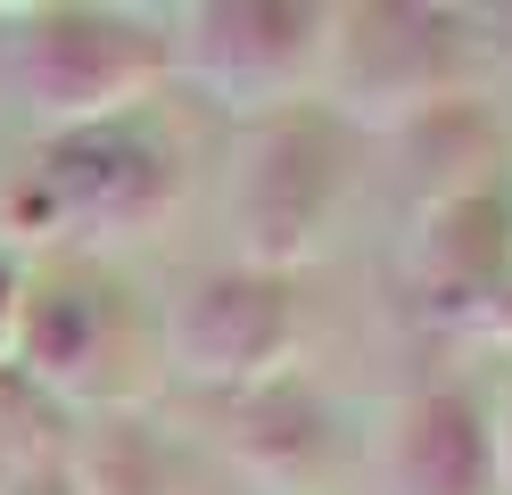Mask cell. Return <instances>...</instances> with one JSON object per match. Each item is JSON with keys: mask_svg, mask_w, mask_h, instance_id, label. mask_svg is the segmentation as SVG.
Here are the masks:
<instances>
[{"mask_svg": "<svg viewBox=\"0 0 512 495\" xmlns=\"http://www.w3.org/2000/svg\"><path fill=\"white\" fill-rule=\"evenodd\" d=\"M25 66H34V91L50 108H100L133 66H149V42L133 25H108V17H50L34 33Z\"/></svg>", "mask_w": 512, "mask_h": 495, "instance_id": "obj_1", "label": "cell"}, {"mask_svg": "<svg viewBox=\"0 0 512 495\" xmlns=\"http://www.w3.org/2000/svg\"><path fill=\"white\" fill-rule=\"evenodd\" d=\"M339 182V165H331V132L314 124V116H290L273 132V149L256 157V240H273V248H298L314 215H323V198Z\"/></svg>", "mask_w": 512, "mask_h": 495, "instance_id": "obj_2", "label": "cell"}, {"mask_svg": "<svg viewBox=\"0 0 512 495\" xmlns=\"http://www.w3.org/2000/svg\"><path fill=\"white\" fill-rule=\"evenodd\" d=\"M405 471L422 495H479L488 479V438H479V405L455 388H438L405 421Z\"/></svg>", "mask_w": 512, "mask_h": 495, "instance_id": "obj_4", "label": "cell"}, {"mask_svg": "<svg viewBox=\"0 0 512 495\" xmlns=\"http://www.w3.org/2000/svg\"><path fill=\"white\" fill-rule=\"evenodd\" d=\"M281 347V289L273 281H215L182 314V355L199 372H256Z\"/></svg>", "mask_w": 512, "mask_h": 495, "instance_id": "obj_3", "label": "cell"}, {"mask_svg": "<svg viewBox=\"0 0 512 495\" xmlns=\"http://www.w3.org/2000/svg\"><path fill=\"white\" fill-rule=\"evenodd\" d=\"M9 314H17V281L0 273V339H9Z\"/></svg>", "mask_w": 512, "mask_h": 495, "instance_id": "obj_5", "label": "cell"}]
</instances>
